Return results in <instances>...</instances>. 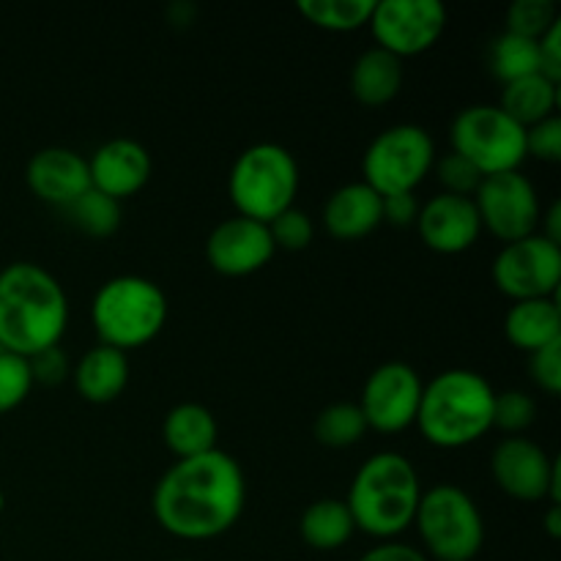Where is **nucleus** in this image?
<instances>
[{"mask_svg":"<svg viewBox=\"0 0 561 561\" xmlns=\"http://www.w3.org/2000/svg\"><path fill=\"white\" fill-rule=\"evenodd\" d=\"M247 502L241 466L222 449L170 466L153 491V515L179 540H214L233 529Z\"/></svg>","mask_w":561,"mask_h":561,"instance_id":"1","label":"nucleus"},{"mask_svg":"<svg viewBox=\"0 0 561 561\" xmlns=\"http://www.w3.org/2000/svg\"><path fill=\"white\" fill-rule=\"evenodd\" d=\"M69 323V301L47 268L9 263L0 272V345L31 359L60 343Z\"/></svg>","mask_w":561,"mask_h":561,"instance_id":"2","label":"nucleus"},{"mask_svg":"<svg viewBox=\"0 0 561 561\" xmlns=\"http://www.w3.org/2000/svg\"><path fill=\"white\" fill-rule=\"evenodd\" d=\"M493 400L496 392L480 373L444 370L422 387L414 425L433 447H469L493 427Z\"/></svg>","mask_w":561,"mask_h":561,"instance_id":"3","label":"nucleus"},{"mask_svg":"<svg viewBox=\"0 0 561 561\" xmlns=\"http://www.w3.org/2000/svg\"><path fill=\"white\" fill-rule=\"evenodd\" d=\"M420 496V477L411 460L400 453H378L356 471L345 504L356 529L389 540L414 524Z\"/></svg>","mask_w":561,"mask_h":561,"instance_id":"4","label":"nucleus"},{"mask_svg":"<svg viewBox=\"0 0 561 561\" xmlns=\"http://www.w3.org/2000/svg\"><path fill=\"white\" fill-rule=\"evenodd\" d=\"M91 321L102 345L129 351L151 343L168 321V299L162 288L146 277L124 274L96 290Z\"/></svg>","mask_w":561,"mask_h":561,"instance_id":"5","label":"nucleus"},{"mask_svg":"<svg viewBox=\"0 0 561 561\" xmlns=\"http://www.w3.org/2000/svg\"><path fill=\"white\" fill-rule=\"evenodd\" d=\"M228 190L239 217L268 225L294 206L299 192V164L288 148L257 142L236 159Z\"/></svg>","mask_w":561,"mask_h":561,"instance_id":"6","label":"nucleus"},{"mask_svg":"<svg viewBox=\"0 0 561 561\" xmlns=\"http://www.w3.org/2000/svg\"><path fill=\"white\" fill-rule=\"evenodd\" d=\"M414 524L438 561H471L485 542V524L474 499L455 485H436L422 493Z\"/></svg>","mask_w":561,"mask_h":561,"instance_id":"7","label":"nucleus"},{"mask_svg":"<svg viewBox=\"0 0 561 561\" xmlns=\"http://www.w3.org/2000/svg\"><path fill=\"white\" fill-rule=\"evenodd\" d=\"M453 151L485 175L518 170L526 159V129L499 104H471L449 126Z\"/></svg>","mask_w":561,"mask_h":561,"instance_id":"8","label":"nucleus"},{"mask_svg":"<svg viewBox=\"0 0 561 561\" xmlns=\"http://www.w3.org/2000/svg\"><path fill=\"white\" fill-rule=\"evenodd\" d=\"M436 146L431 131L416 124H398L383 129L362 159L365 184L381 197L409 195L431 173Z\"/></svg>","mask_w":561,"mask_h":561,"instance_id":"9","label":"nucleus"},{"mask_svg":"<svg viewBox=\"0 0 561 561\" xmlns=\"http://www.w3.org/2000/svg\"><path fill=\"white\" fill-rule=\"evenodd\" d=\"M471 201L480 214L482 228L491 230L504 244L535 236L542 219L535 184L518 170L485 175Z\"/></svg>","mask_w":561,"mask_h":561,"instance_id":"10","label":"nucleus"},{"mask_svg":"<svg viewBox=\"0 0 561 561\" xmlns=\"http://www.w3.org/2000/svg\"><path fill=\"white\" fill-rule=\"evenodd\" d=\"M493 283L510 299H551L561 283V247L540 233L504 244L493 261Z\"/></svg>","mask_w":561,"mask_h":561,"instance_id":"11","label":"nucleus"},{"mask_svg":"<svg viewBox=\"0 0 561 561\" xmlns=\"http://www.w3.org/2000/svg\"><path fill=\"white\" fill-rule=\"evenodd\" d=\"M370 31L378 47L394 58L420 55L442 38L447 9L438 0H381L373 5Z\"/></svg>","mask_w":561,"mask_h":561,"instance_id":"12","label":"nucleus"},{"mask_svg":"<svg viewBox=\"0 0 561 561\" xmlns=\"http://www.w3.org/2000/svg\"><path fill=\"white\" fill-rule=\"evenodd\" d=\"M496 485L520 502H561V463L529 438H504L491 458Z\"/></svg>","mask_w":561,"mask_h":561,"instance_id":"13","label":"nucleus"},{"mask_svg":"<svg viewBox=\"0 0 561 561\" xmlns=\"http://www.w3.org/2000/svg\"><path fill=\"white\" fill-rule=\"evenodd\" d=\"M420 400L422 381L414 367L405 362H387L365 381L359 409L373 431L400 433L416 422Z\"/></svg>","mask_w":561,"mask_h":561,"instance_id":"14","label":"nucleus"},{"mask_svg":"<svg viewBox=\"0 0 561 561\" xmlns=\"http://www.w3.org/2000/svg\"><path fill=\"white\" fill-rule=\"evenodd\" d=\"M274 241L263 222L247 217H230L211 230L206 241V257L214 272L225 277H247L261 272L274 255Z\"/></svg>","mask_w":561,"mask_h":561,"instance_id":"15","label":"nucleus"},{"mask_svg":"<svg viewBox=\"0 0 561 561\" xmlns=\"http://www.w3.org/2000/svg\"><path fill=\"white\" fill-rule=\"evenodd\" d=\"M416 230H420V239L425 241V247H431L433 252L458 255V252H466L471 244H477L482 222L471 197L442 192L420 208Z\"/></svg>","mask_w":561,"mask_h":561,"instance_id":"16","label":"nucleus"},{"mask_svg":"<svg viewBox=\"0 0 561 561\" xmlns=\"http://www.w3.org/2000/svg\"><path fill=\"white\" fill-rule=\"evenodd\" d=\"M25 181L38 201L66 208L91 190V170H88V159H82L77 151L53 146L33 153Z\"/></svg>","mask_w":561,"mask_h":561,"instance_id":"17","label":"nucleus"},{"mask_svg":"<svg viewBox=\"0 0 561 561\" xmlns=\"http://www.w3.org/2000/svg\"><path fill=\"white\" fill-rule=\"evenodd\" d=\"M88 170H91L93 190L121 203L124 197L137 195L148 184L151 157L140 142L118 137V140H110L96 148V153L88 159Z\"/></svg>","mask_w":561,"mask_h":561,"instance_id":"18","label":"nucleus"},{"mask_svg":"<svg viewBox=\"0 0 561 561\" xmlns=\"http://www.w3.org/2000/svg\"><path fill=\"white\" fill-rule=\"evenodd\" d=\"M381 222V195L370 190L365 181L334 190L323 206V225H327L329 236L340 241L365 239Z\"/></svg>","mask_w":561,"mask_h":561,"instance_id":"19","label":"nucleus"},{"mask_svg":"<svg viewBox=\"0 0 561 561\" xmlns=\"http://www.w3.org/2000/svg\"><path fill=\"white\" fill-rule=\"evenodd\" d=\"M129 383V359L124 351L99 343L88 351L75 370V387L88 403H110Z\"/></svg>","mask_w":561,"mask_h":561,"instance_id":"20","label":"nucleus"},{"mask_svg":"<svg viewBox=\"0 0 561 561\" xmlns=\"http://www.w3.org/2000/svg\"><path fill=\"white\" fill-rule=\"evenodd\" d=\"M504 334L510 343L520 351L546 348V345L561 340V310L553 299H526L515 301L513 310L504 318Z\"/></svg>","mask_w":561,"mask_h":561,"instance_id":"21","label":"nucleus"},{"mask_svg":"<svg viewBox=\"0 0 561 561\" xmlns=\"http://www.w3.org/2000/svg\"><path fill=\"white\" fill-rule=\"evenodd\" d=\"M403 88V64L392 53L373 47L356 58L351 71V91L365 107H383Z\"/></svg>","mask_w":561,"mask_h":561,"instance_id":"22","label":"nucleus"},{"mask_svg":"<svg viewBox=\"0 0 561 561\" xmlns=\"http://www.w3.org/2000/svg\"><path fill=\"white\" fill-rule=\"evenodd\" d=\"M164 444L179 460L217 449V420L201 403H181L164 416Z\"/></svg>","mask_w":561,"mask_h":561,"instance_id":"23","label":"nucleus"},{"mask_svg":"<svg viewBox=\"0 0 561 561\" xmlns=\"http://www.w3.org/2000/svg\"><path fill=\"white\" fill-rule=\"evenodd\" d=\"M557 104H559V82L548 80L546 75H529L504 85L502 104H499V107H502L515 124L529 129V126L557 115L553 113Z\"/></svg>","mask_w":561,"mask_h":561,"instance_id":"24","label":"nucleus"},{"mask_svg":"<svg viewBox=\"0 0 561 561\" xmlns=\"http://www.w3.org/2000/svg\"><path fill=\"white\" fill-rule=\"evenodd\" d=\"M301 540L316 551H334L354 537L356 524L348 504L340 499H318L305 510L299 520Z\"/></svg>","mask_w":561,"mask_h":561,"instance_id":"25","label":"nucleus"},{"mask_svg":"<svg viewBox=\"0 0 561 561\" xmlns=\"http://www.w3.org/2000/svg\"><path fill=\"white\" fill-rule=\"evenodd\" d=\"M488 64H491V71L504 82V85L513 80H520V77L542 75L540 44H537L535 38H524L504 31L502 36L493 38Z\"/></svg>","mask_w":561,"mask_h":561,"instance_id":"26","label":"nucleus"},{"mask_svg":"<svg viewBox=\"0 0 561 561\" xmlns=\"http://www.w3.org/2000/svg\"><path fill=\"white\" fill-rule=\"evenodd\" d=\"M60 211L77 230H82L91 239H107L121 228V203L104 192L93 190V186Z\"/></svg>","mask_w":561,"mask_h":561,"instance_id":"27","label":"nucleus"},{"mask_svg":"<svg viewBox=\"0 0 561 561\" xmlns=\"http://www.w3.org/2000/svg\"><path fill=\"white\" fill-rule=\"evenodd\" d=\"M376 0H299L296 9L323 31L345 33L367 25Z\"/></svg>","mask_w":561,"mask_h":561,"instance_id":"28","label":"nucleus"},{"mask_svg":"<svg viewBox=\"0 0 561 561\" xmlns=\"http://www.w3.org/2000/svg\"><path fill=\"white\" fill-rule=\"evenodd\" d=\"M365 414H362V409L356 403L327 405V409L316 416V425H312L318 444L332 449L354 447V444L365 436Z\"/></svg>","mask_w":561,"mask_h":561,"instance_id":"29","label":"nucleus"},{"mask_svg":"<svg viewBox=\"0 0 561 561\" xmlns=\"http://www.w3.org/2000/svg\"><path fill=\"white\" fill-rule=\"evenodd\" d=\"M559 22V9L553 0H515L507 9V33L540 42Z\"/></svg>","mask_w":561,"mask_h":561,"instance_id":"30","label":"nucleus"},{"mask_svg":"<svg viewBox=\"0 0 561 561\" xmlns=\"http://www.w3.org/2000/svg\"><path fill=\"white\" fill-rule=\"evenodd\" d=\"M31 387L33 376L27 359L3 351L0 354V414L14 411L31 394Z\"/></svg>","mask_w":561,"mask_h":561,"instance_id":"31","label":"nucleus"},{"mask_svg":"<svg viewBox=\"0 0 561 561\" xmlns=\"http://www.w3.org/2000/svg\"><path fill=\"white\" fill-rule=\"evenodd\" d=\"M266 228H268V236H272L274 247H283V250H290V252L307 250L312 236H316L312 219L294 206H290L288 211L279 214V217H274Z\"/></svg>","mask_w":561,"mask_h":561,"instance_id":"32","label":"nucleus"},{"mask_svg":"<svg viewBox=\"0 0 561 561\" xmlns=\"http://www.w3.org/2000/svg\"><path fill=\"white\" fill-rule=\"evenodd\" d=\"M537 405L535 400L518 389H507V392L496 394L493 400V427H502L507 433H520L535 422Z\"/></svg>","mask_w":561,"mask_h":561,"instance_id":"33","label":"nucleus"},{"mask_svg":"<svg viewBox=\"0 0 561 561\" xmlns=\"http://www.w3.org/2000/svg\"><path fill=\"white\" fill-rule=\"evenodd\" d=\"M438 181H442L444 190H447L449 195L471 197L477 192V186H480L482 173L469 162V159L449 151L447 157L438 162Z\"/></svg>","mask_w":561,"mask_h":561,"instance_id":"34","label":"nucleus"},{"mask_svg":"<svg viewBox=\"0 0 561 561\" xmlns=\"http://www.w3.org/2000/svg\"><path fill=\"white\" fill-rule=\"evenodd\" d=\"M526 157H537L542 162H561V118L540 121L526 129Z\"/></svg>","mask_w":561,"mask_h":561,"instance_id":"35","label":"nucleus"},{"mask_svg":"<svg viewBox=\"0 0 561 561\" xmlns=\"http://www.w3.org/2000/svg\"><path fill=\"white\" fill-rule=\"evenodd\" d=\"M531 378H535L537 387L548 394H561V340L546 345V348L535 351L529 362Z\"/></svg>","mask_w":561,"mask_h":561,"instance_id":"36","label":"nucleus"},{"mask_svg":"<svg viewBox=\"0 0 561 561\" xmlns=\"http://www.w3.org/2000/svg\"><path fill=\"white\" fill-rule=\"evenodd\" d=\"M27 365H31L33 381L44 383V387H55V383L66 381V376H69V359H66V354L58 348V345L31 356Z\"/></svg>","mask_w":561,"mask_h":561,"instance_id":"37","label":"nucleus"},{"mask_svg":"<svg viewBox=\"0 0 561 561\" xmlns=\"http://www.w3.org/2000/svg\"><path fill=\"white\" fill-rule=\"evenodd\" d=\"M420 203H416L414 192L409 195H389L381 197V214L389 225L394 228H409V225H416V217H420Z\"/></svg>","mask_w":561,"mask_h":561,"instance_id":"38","label":"nucleus"},{"mask_svg":"<svg viewBox=\"0 0 561 561\" xmlns=\"http://www.w3.org/2000/svg\"><path fill=\"white\" fill-rule=\"evenodd\" d=\"M540 71L548 80H561V22L551 27L546 36L540 38Z\"/></svg>","mask_w":561,"mask_h":561,"instance_id":"39","label":"nucleus"},{"mask_svg":"<svg viewBox=\"0 0 561 561\" xmlns=\"http://www.w3.org/2000/svg\"><path fill=\"white\" fill-rule=\"evenodd\" d=\"M359 561H427V557L405 542H383V546L367 551Z\"/></svg>","mask_w":561,"mask_h":561,"instance_id":"40","label":"nucleus"},{"mask_svg":"<svg viewBox=\"0 0 561 561\" xmlns=\"http://www.w3.org/2000/svg\"><path fill=\"white\" fill-rule=\"evenodd\" d=\"M540 236L551 241V244L561 247V203L559 201L551 203V208H548L546 219H542Z\"/></svg>","mask_w":561,"mask_h":561,"instance_id":"41","label":"nucleus"},{"mask_svg":"<svg viewBox=\"0 0 561 561\" xmlns=\"http://www.w3.org/2000/svg\"><path fill=\"white\" fill-rule=\"evenodd\" d=\"M546 529L553 540H559L561 537V504H551V510H548V515H546Z\"/></svg>","mask_w":561,"mask_h":561,"instance_id":"42","label":"nucleus"},{"mask_svg":"<svg viewBox=\"0 0 561 561\" xmlns=\"http://www.w3.org/2000/svg\"><path fill=\"white\" fill-rule=\"evenodd\" d=\"M3 507H5V496H3V491H0V513H3Z\"/></svg>","mask_w":561,"mask_h":561,"instance_id":"43","label":"nucleus"}]
</instances>
